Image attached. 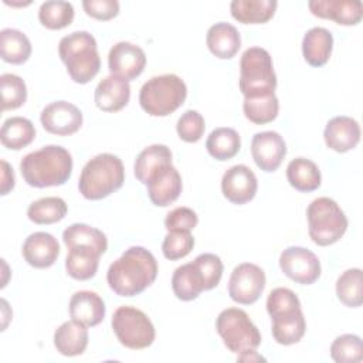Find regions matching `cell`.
<instances>
[{
  "instance_id": "obj_22",
  "label": "cell",
  "mask_w": 363,
  "mask_h": 363,
  "mask_svg": "<svg viewBox=\"0 0 363 363\" xmlns=\"http://www.w3.org/2000/svg\"><path fill=\"white\" fill-rule=\"evenodd\" d=\"M105 302L92 291H78L69 299V315L85 326H96L105 318Z\"/></svg>"
},
{
  "instance_id": "obj_1",
  "label": "cell",
  "mask_w": 363,
  "mask_h": 363,
  "mask_svg": "<svg viewBox=\"0 0 363 363\" xmlns=\"http://www.w3.org/2000/svg\"><path fill=\"white\" fill-rule=\"evenodd\" d=\"M157 277L155 255L143 247L133 245L115 259L106 272L109 288L119 296H135L150 286Z\"/></svg>"
},
{
  "instance_id": "obj_34",
  "label": "cell",
  "mask_w": 363,
  "mask_h": 363,
  "mask_svg": "<svg viewBox=\"0 0 363 363\" xmlns=\"http://www.w3.org/2000/svg\"><path fill=\"white\" fill-rule=\"evenodd\" d=\"M241 147V139L233 128H216L206 140V149L216 160H228L234 157Z\"/></svg>"
},
{
  "instance_id": "obj_33",
  "label": "cell",
  "mask_w": 363,
  "mask_h": 363,
  "mask_svg": "<svg viewBox=\"0 0 363 363\" xmlns=\"http://www.w3.org/2000/svg\"><path fill=\"white\" fill-rule=\"evenodd\" d=\"M62 241L67 245V248L85 245L95 248L101 254H104L108 250L106 235L101 230L84 223H74L68 225L62 231Z\"/></svg>"
},
{
  "instance_id": "obj_11",
  "label": "cell",
  "mask_w": 363,
  "mask_h": 363,
  "mask_svg": "<svg viewBox=\"0 0 363 363\" xmlns=\"http://www.w3.org/2000/svg\"><path fill=\"white\" fill-rule=\"evenodd\" d=\"M265 288V272L261 267L242 262L238 264L228 281L230 298L241 305H251L257 302Z\"/></svg>"
},
{
  "instance_id": "obj_28",
  "label": "cell",
  "mask_w": 363,
  "mask_h": 363,
  "mask_svg": "<svg viewBox=\"0 0 363 363\" xmlns=\"http://www.w3.org/2000/svg\"><path fill=\"white\" fill-rule=\"evenodd\" d=\"M277 6V0H233L230 13L242 24H262L272 18Z\"/></svg>"
},
{
  "instance_id": "obj_17",
  "label": "cell",
  "mask_w": 363,
  "mask_h": 363,
  "mask_svg": "<svg viewBox=\"0 0 363 363\" xmlns=\"http://www.w3.org/2000/svg\"><path fill=\"white\" fill-rule=\"evenodd\" d=\"M147 196L157 207H167L176 201L182 193V176L170 163L157 169L147 180Z\"/></svg>"
},
{
  "instance_id": "obj_14",
  "label": "cell",
  "mask_w": 363,
  "mask_h": 363,
  "mask_svg": "<svg viewBox=\"0 0 363 363\" xmlns=\"http://www.w3.org/2000/svg\"><path fill=\"white\" fill-rule=\"evenodd\" d=\"M145 65L146 54L136 44L129 41H119L109 50L108 67L112 75L132 81L143 72Z\"/></svg>"
},
{
  "instance_id": "obj_25",
  "label": "cell",
  "mask_w": 363,
  "mask_h": 363,
  "mask_svg": "<svg viewBox=\"0 0 363 363\" xmlns=\"http://www.w3.org/2000/svg\"><path fill=\"white\" fill-rule=\"evenodd\" d=\"M333 35L325 27L309 28L302 38V54L312 67L325 65L332 54Z\"/></svg>"
},
{
  "instance_id": "obj_19",
  "label": "cell",
  "mask_w": 363,
  "mask_h": 363,
  "mask_svg": "<svg viewBox=\"0 0 363 363\" xmlns=\"http://www.w3.org/2000/svg\"><path fill=\"white\" fill-rule=\"evenodd\" d=\"M21 252L28 265L34 268H48L60 255V244L52 234L35 231L26 238Z\"/></svg>"
},
{
  "instance_id": "obj_9",
  "label": "cell",
  "mask_w": 363,
  "mask_h": 363,
  "mask_svg": "<svg viewBox=\"0 0 363 363\" xmlns=\"http://www.w3.org/2000/svg\"><path fill=\"white\" fill-rule=\"evenodd\" d=\"M216 330L223 339L225 347L241 354L248 350H257L261 345V333L252 323L248 313L240 308H227L216 319Z\"/></svg>"
},
{
  "instance_id": "obj_23",
  "label": "cell",
  "mask_w": 363,
  "mask_h": 363,
  "mask_svg": "<svg viewBox=\"0 0 363 363\" xmlns=\"http://www.w3.org/2000/svg\"><path fill=\"white\" fill-rule=\"evenodd\" d=\"M206 43L213 55L221 60H230L238 52L241 37L233 24L220 21L207 30Z\"/></svg>"
},
{
  "instance_id": "obj_16",
  "label": "cell",
  "mask_w": 363,
  "mask_h": 363,
  "mask_svg": "<svg viewBox=\"0 0 363 363\" xmlns=\"http://www.w3.org/2000/svg\"><path fill=\"white\" fill-rule=\"evenodd\" d=\"M258 189L257 176L245 164H234L221 179V191L224 197L234 204H245L255 197Z\"/></svg>"
},
{
  "instance_id": "obj_26",
  "label": "cell",
  "mask_w": 363,
  "mask_h": 363,
  "mask_svg": "<svg viewBox=\"0 0 363 363\" xmlns=\"http://www.w3.org/2000/svg\"><path fill=\"white\" fill-rule=\"evenodd\" d=\"M101 255L102 254L92 247L77 245L68 248L65 258L67 274L77 281L91 279L98 271Z\"/></svg>"
},
{
  "instance_id": "obj_7",
  "label": "cell",
  "mask_w": 363,
  "mask_h": 363,
  "mask_svg": "<svg viewBox=\"0 0 363 363\" xmlns=\"http://www.w3.org/2000/svg\"><path fill=\"white\" fill-rule=\"evenodd\" d=\"M238 86L244 98L275 92L277 74L272 58L265 48L250 47L242 52Z\"/></svg>"
},
{
  "instance_id": "obj_47",
  "label": "cell",
  "mask_w": 363,
  "mask_h": 363,
  "mask_svg": "<svg viewBox=\"0 0 363 363\" xmlns=\"http://www.w3.org/2000/svg\"><path fill=\"white\" fill-rule=\"evenodd\" d=\"M237 360L240 362H259V360H265L261 354H258L255 350H248V352H244L241 354H238Z\"/></svg>"
},
{
  "instance_id": "obj_12",
  "label": "cell",
  "mask_w": 363,
  "mask_h": 363,
  "mask_svg": "<svg viewBox=\"0 0 363 363\" xmlns=\"http://www.w3.org/2000/svg\"><path fill=\"white\" fill-rule=\"evenodd\" d=\"M282 272L301 285H311L320 277L319 258L308 248L291 245L279 255Z\"/></svg>"
},
{
  "instance_id": "obj_38",
  "label": "cell",
  "mask_w": 363,
  "mask_h": 363,
  "mask_svg": "<svg viewBox=\"0 0 363 363\" xmlns=\"http://www.w3.org/2000/svg\"><path fill=\"white\" fill-rule=\"evenodd\" d=\"M40 23L50 30H61L74 20V7L69 1L48 0L38 9Z\"/></svg>"
},
{
  "instance_id": "obj_13",
  "label": "cell",
  "mask_w": 363,
  "mask_h": 363,
  "mask_svg": "<svg viewBox=\"0 0 363 363\" xmlns=\"http://www.w3.org/2000/svg\"><path fill=\"white\" fill-rule=\"evenodd\" d=\"M40 121L47 132L68 136L82 126V112L71 102L55 101L41 111Z\"/></svg>"
},
{
  "instance_id": "obj_43",
  "label": "cell",
  "mask_w": 363,
  "mask_h": 363,
  "mask_svg": "<svg viewBox=\"0 0 363 363\" xmlns=\"http://www.w3.org/2000/svg\"><path fill=\"white\" fill-rule=\"evenodd\" d=\"M194 264L199 267L203 278H204V289L210 291L220 284L223 277V261L218 255L211 252L200 254L194 258Z\"/></svg>"
},
{
  "instance_id": "obj_4",
  "label": "cell",
  "mask_w": 363,
  "mask_h": 363,
  "mask_svg": "<svg viewBox=\"0 0 363 363\" xmlns=\"http://www.w3.org/2000/svg\"><path fill=\"white\" fill-rule=\"evenodd\" d=\"M58 54L67 72L77 84H86L99 72L101 58L95 37L84 30L64 35L58 44Z\"/></svg>"
},
{
  "instance_id": "obj_18",
  "label": "cell",
  "mask_w": 363,
  "mask_h": 363,
  "mask_svg": "<svg viewBox=\"0 0 363 363\" xmlns=\"http://www.w3.org/2000/svg\"><path fill=\"white\" fill-rule=\"evenodd\" d=\"M308 7L313 16L335 20L342 26H354L363 17V6L359 0H311Z\"/></svg>"
},
{
  "instance_id": "obj_46",
  "label": "cell",
  "mask_w": 363,
  "mask_h": 363,
  "mask_svg": "<svg viewBox=\"0 0 363 363\" xmlns=\"http://www.w3.org/2000/svg\"><path fill=\"white\" fill-rule=\"evenodd\" d=\"M14 172L11 166L1 159V194H7L14 187Z\"/></svg>"
},
{
  "instance_id": "obj_5",
  "label": "cell",
  "mask_w": 363,
  "mask_h": 363,
  "mask_svg": "<svg viewBox=\"0 0 363 363\" xmlns=\"http://www.w3.org/2000/svg\"><path fill=\"white\" fill-rule=\"evenodd\" d=\"M125 182L122 160L112 153H99L81 170L78 189L88 200H101L119 190Z\"/></svg>"
},
{
  "instance_id": "obj_20",
  "label": "cell",
  "mask_w": 363,
  "mask_h": 363,
  "mask_svg": "<svg viewBox=\"0 0 363 363\" xmlns=\"http://www.w3.org/2000/svg\"><path fill=\"white\" fill-rule=\"evenodd\" d=\"M323 139L329 149L337 153L349 152L360 142V126L350 116H335L326 123Z\"/></svg>"
},
{
  "instance_id": "obj_44",
  "label": "cell",
  "mask_w": 363,
  "mask_h": 363,
  "mask_svg": "<svg viewBox=\"0 0 363 363\" xmlns=\"http://www.w3.org/2000/svg\"><path fill=\"white\" fill-rule=\"evenodd\" d=\"M199 223L196 211L190 207H176L166 214L164 227L167 231H187L190 233Z\"/></svg>"
},
{
  "instance_id": "obj_6",
  "label": "cell",
  "mask_w": 363,
  "mask_h": 363,
  "mask_svg": "<svg viewBox=\"0 0 363 363\" xmlns=\"http://www.w3.org/2000/svg\"><path fill=\"white\" fill-rule=\"evenodd\" d=\"M186 96L184 81L176 74H163L152 77L142 85L139 104L150 116H167L184 104Z\"/></svg>"
},
{
  "instance_id": "obj_37",
  "label": "cell",
  "mask_w": 363,
  "mask_h": 363,
  "mask_svg": "<svg viewBox=\"0 0 363 363\" xmlns=\"http://www.w3.org/2000/svg\"><path fill=\"white\" fill-rule=\"evenodd\" d=\"M67 203L61 197L50 196L33 201L27 208V217L35 224H54L67 214Z\"/></svg>"
},
{
  "instance_id": "obj_36",
  "label": "cell",
  "mask_w": 363,
  "mask_h": 363,
  "mask_svg": "<svg viewBox=\"0 0 363 363\" xmlns=\"http://www.w3.org/2000/svg\"><path fill=\"white\" fill-rule=\"evenodd\" d=\"M336 295L349 308H359L363 303V272L360 268H350L340 274L336 281Z\"/></svg>"
},
{
  "instance_id": "obj_41",
  "label": "cell",
  "mask_w": 363,
  "mask_h": 363,
  "mask_svg": "<svg viewBox=\"0 0 363 363\" xmlns=\"http://www.w3.org/2000/svg\"><path fill=\"white\" fill-rule=\"evenodd\" d=\"M193 247H194V238L190 233L169 231L162 242V252L167 259L176 261L189 255Z\"/></svg>"
},
{
  "instance_id": "obj_27",
  "label": "cell",
  "mask_w": 363,
  "mask_h": 363,
  "mask_svg": "<svg viewBox=\"0 0 363 363\" xmlns=\"http://www.w3.org/2000/svg\"><path fill=\"white\" fill-rule=\"evenodd\" d=\"M172 288L180 301H193L204 289V278L194 261L177 267L172 277Z\"/></svg>"
},
{
  "instance_id": "obj_40",
  "label": "cell",
  "mask_w": 363,
  "mask_h": 363,
  "mask_svg": "<svg viewBox=\"0 0 363 363\" xmlns=\"http://www.w3.org/2000/svg\"><path fill=\"white\" fill-rule=\"evenodd\" d=\"M1 89V109H17L27 99L26 82L16 74H1L0 77Z\"/></svg>"
},
{
  "instance_id": "obj_31",
  "label": "cell",
  "mask_w": 363,
  "mask_h": 363,
  "mask_svg": "<svg viewBox=\"0 0 363 363\" xmlns=\"http://www.w3.org/2000/svg\"><path fill=\"white\" fill-rule=\"evenodd\" d=\"M172 163V150L166 145H150L145 147L135 160L133 172L135 177L146 184L149 177L162 166Z\"/></svg>"
},
{
  "instance_id": "obj_21",
  "label": "cell",
  "mask_w": 363,
  "mask_h": 363,
  "mask_svg": "<svg viewBox=\"0 0 363 363\" xmlns=\"http://www.w3.org/2000/svg\"><path fill=\"white\" fill-rule=\"evenodd\" d=\"M95 104L104 112H118L125 108L130 98L129 81L118 77L108 75L99 81L95 88Z\"/></svg>"
},
{
  "instance_id": "obj_42",
  "label": "cell",
  "mask_w": 363,
  "mask_h": 363,
  "mask_svg": "<svg viewBox=\"0 0 363 363\" xmlns=\"http://www.w3.org/2000/svg\"><path fill=\"white\" fill-rule=\"evenodd\" d=\"M204 129H206L204 118L201 116V113H199L194 109H187L186 112H183L176 125L179 138L189 143L199 142L204 135Z\"/></svg>"
},
{
  "instance_id": "obj_29",
  "label": "cell",
  "mask_w": 363,
  "mask_h": 363,
  "mask_svg": "<svg viewBox=\"0 0 363 363\" xmlns=\"http://www.w3.org/2000/svg\"><path fill=\"white\" fill-rule=\"evenodd\" d=\"M286 179L295 190L303 193L316 190L322 182L318 164L306 157H295L288 163Z\"/></svg>"
},
{
  "instance_id": "obj_10",
  "label": "cell",
  "mask_w": 363,
  "mask_h": 363,
  "mask_svg": "<svg viewBox=\"0 0 363 363\" xmlns=\"http://www.w3.org/2000/svg\"><path fill=\"white\" fill-rule=\"evenodd\" d=\"M111 325L119 343L132 350L149 347L156 336L149 316L135 306H119L112 315Z\"/></svg>"
},
{
  "instance_id": "obj_3",
  "label": "cell",
  "mask_w": 363,
  "mask_h": 363,
  "mask_svg": "<svg viewBox=\"0 0 363 363\" xmlns=\"http://www.w3.org/2000/svg\"><path fill=\"white\" fill-rule=\"evenodd\" d=\"M267 312L272 319V336L279 345L298 343L306 332V320L299 298L289 288H274L267 298Z\"/></svg>"
},
{
  "instance_id": "obj_32",
  "label": "cell",
  "mask_w": 363,
  "mask_h": 363,
  "mask_svg": "<svg viewBox=\"0 0 363 363\" xmlns=\"http://www.w3.org/2000/svg\"><path fill=\"white\" fill-rule=\"evenodd\" d=\"M0 55L10 64H23L31 55V43L28 37L16 28H3L0 31Z\"/></svg>"
},
{
  "instance_id": "obj_24",
  "label": "cell",
  "mask_w": 363,
  "mask_h": 363,
  "mask_svg": "<svg viewBox=\"0 0 363 363\" xmlns=\"http://www.w3.org/2000/svg\"><path fill=\"white\" fill-rule=\"evenodd\" d=\"M88 326L78 320H67L54 332V346L62 356H79L88 346Z\"/></svg>"
},
{
  "instance_id": "obj_30",
  "label": "cell",
  "mask_w": 363,
  "mask_h": 363,
  "mask_svg": "<svg viewBox=\"0 0 363 363\" xmlns=\"http://www.w3.org/2000/svg\"><path fill=\"white\" fill-rule=\"evenodd\" d=\"M35 138V128L33 122L23 116L7 118L0 129V140L4 147L20 150L28 146Z\"/></svg>"
},
{
  "instance_id": "obj_8",
  "label": "cell",
  "mask_w": 363,
  "mask_h": 363,
  "mask_svg": "<svg viewBox=\"0 0 363 363\" xmlns=\"http://www.w3.org/2000/svg\"><path fill=\"white\" fill-rule=\"evenodd\" d=\"M308 233L311 240L320 245L337 242L347 230V217L339 204L329 197H318L306 208Z\"/></svg>"
},
{
  "instance_id": "obj_45",
  "label": "cell",
  "mask_w": 363,
  "mask_h": 363,
  "mask_svg": "<svg viewBox=\"0 0 363 363\" xmlns=\"http://www.w3.org/2000/svg\"><path fill=\"white\" fill-rule=\"evenodd\" d=\"M82 7L85 13L96 20H111L119 13L118 0H84Z\"/></svg>"
},
{
  "instance_id": "obj_39",
  "label": "cell",
  "mask_w": 363,
  "mask_h": 363,
  "mask_svg": "<svg viewBox=\"0 0 363 363\" xmlns=\"http://www.w3.org/2000/svg\"><path fill=\"white\" fill-rule=\"evenodd\" d=\"M330 357L336 363H359L363 360V343L360 336L345 333L330 345Z\"/></svg>"
},
{
  "instance_id": "obj_15",
  "label": "cell",
  "mask_w": 363,
  "mask_h": 363,
  "mask_svg": "<svg viewBox=\"0 0 363 363\" xmlns=\"http://www.w3.org/2000/svg\"><path fill=\"white\" fill-rule=\"evenodd\" d=\"M251 155L261 170L275 172L286 155L285 140L275 130L258 132L251 140Z\"/></svg>"
},
{
  "instance_id": "obj_2",
  "label": "cell",
  "mask_w": 363,
  "mask_h": 363,
  "mask_svg": "<svg viewBox=\"0 0 363 363\" xmlns=\"http://www.w3.org/2000/svg\"><path fill=\"white\" fill-rule=\"evenodd\" d=\"M20 172L31 187L61 186L71 177L72 156L60 145H47L27 153L20 162Z\"/></svg>"
},
{
  "instance_id": "obj_35",
  "label": "cell",
  "mask_w": 363,
  "mask_h": 363,
  "mask_svg": "<svg viewBox=\"0 0 363 363\" xmlns=\"http://www.w3.org/2000/svg\"><path fill=\"white\" fill-rule=\"evenodd\" d=\"M242 111L245 118L250 122L255 125H264V123L272 122L278 116L279 102L275 92L259 95V96L244 98Z\"/></svg>"
}]
</instances>
